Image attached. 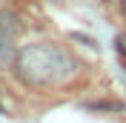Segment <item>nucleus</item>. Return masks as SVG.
I'll return each mask as SVG.
<instances>
[{"label":"nucleus","mask_w":126,"mask_h":123,"mask_svg":"<svg viewBox=\"0 0 126 123\" xmlns=\"http://www.w3.org/2000/svg\"><path fill=\"white\" fill-rule=\"evenodd\" d=\"M15 72L26 86L57 89V86H66L78 77L80 63L60 43H32V46H23L17 52Z\"/></svg>","instance_id":"1"},{"label":"nucleus","mask_w":126,"mask_h":123,"mask_svg":"<svg viewBox=\"0 0 126 123\" xmlns=\"http://www.w3.org/2000/svg\"><path fill=\"white\" fill-rule=\"evenodd\" d=\"M17 31H20V17L12 9H0V34L17 37Z\"/></svg>","instance_id":"2"},{"label":"nucleus","mask_w":126,"mask_h":123,"mask_svg":"<svg viewBox=\"0 0 126 123\" xmlns=\"http://www.w3.org/2000/svg\"><path fill=\"white\" fill-rule=\"evenodd\" d=\"M12 52H15V37H9V34H0V60L12 57Z\"/></svg>","instance_id":"3"},{"label":"nucleus","mask_w":126,"mask_h":123,"mask_svg":"<svg viewBox=\"0 0 126 123\" xmlns=\"http://www.w3.org/2000/svg\"><path fill=\"white\" fill-rule=\"evenodd\" d=\"M123 12H126V0H123Z\"/></svg>","instance_id":"4"},{"label":"nucleus","mask_w":126,"mask_h":123,"mask_svg":"<svg viewBox=\"0 0 126 123\" xmlns=\"http://www.w3.org/2000/svg\"><path fill=\"white\" fill-rule=\"evenodd\" d=\"M49 3H57V0H49Z\"/></svg>","instance_id":"5"}]
</instances>
